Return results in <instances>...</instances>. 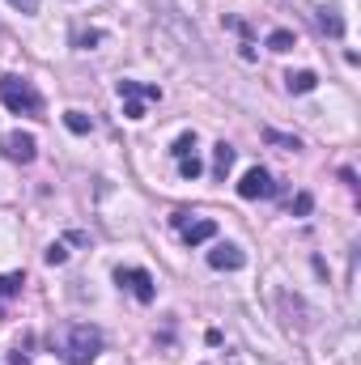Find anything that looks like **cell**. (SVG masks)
<instances>
[{"instance_id": "15", "label": "cell", "mask_w": 361, "mask_h": 365, "mask_svg": "<svg viewBox=\"0 0 361 365\" xmlns=\"http://www.w3.org/2000/svg\"><path fill=\"white\" fill-rule=\"evenodd\" d=\"M268 47H272V51H289V47H293V34H289V30H272Z\"/></svg>"}, {"instance_id": "7", "label": "cell", "mask_w": 361, "mask_h": 365, "mask_svg": "<svg viewBox=\"0 0 361 365\" xmlns=\"http://www.w3.org/2000/svg\"><path fill=\"white\" fill-rule=\"evenodd\" d=\"M0 153H4L9 162H21V166H30V162L39 158V145H34V136H26V132H9V136L0 140Z\"/></svg>"}, {"instance_id": "17", "label": "cell", "mask_w": 361, "mask_h": 365, "mask_svg": "<svg viewBox=\"0 0 361 365\" xmlns=\"http://www.w3.org/2000/svg\"><path fill=\"white\" fill-rule=\"evenodd\" d=\"M171 153H175V158H191V153H195V136H191V132H183L179 140H175V149H171Z\"/></svg>"}, {"instance_id": "19", "label": "cell", "mask_w": 361, "mask_h": 365, "mask_svg": "<svg viewBox=\"0 0 361 365\" xmlns=\"http://www.w3.org/2000/svg\"><path fill=\"white\" fill-rule=\"evenodd\" d=\"M310 208H315V200H310V195H306V191H302V195H298V200H293V217H306V212H310Z\"/></svg>"}, {"instance_id": "3", "label": "cell", "mask_w": 361, "mask_h": 365, "mask_svg": "<svg viewBox=\"0 0 361 365\" xmlns=\"http://www.w3.org/2000/svg\"><path fill=\"white\" fill-rule=\"evenodd\" d=\"M115 90H119V98H123V115L128 119H145V106L141 102H158L162 98V90L158 86H141V81H115Z\"/></svg>"}, {"instance_id": "18", "label": "cell", "mask_w": 361, "mask_h": 365, "mask_svg": "<svg viewBox=\"0 0 361 365\" xmlns=\"http://www.w3.org/2000/svg\"><path fill=\"white\" fill-rule=\"evenodd\" d=\"M64 259H68V247L64 242H51L47 247V264H64Z\"/></svg>"}, {"instance_id": "9", "label": "cell", "mask_w": 361, "mask_h": 365, "mask_svg": "<svg viewBox=\"0 0 361 365\" xmlns=\"http://www.w3.org/2000/svg\"><path fill=\"white\" fill-rule=\"evenodd\" d=\"M234 158H238V153H234V145H225V140H221V145H213V179L225 182L230 166H234Z\"/></svg>"}, {"instance_id": "21", "label": "cell", "mask_w": 361, "mask_h": 365, "mask_svg": "<svg viewBox=\"0 0 361 365\" xmlns=\"http://www.w3.org/2000/svg\"><path fill=\"white\" fill-rule=\"evenodd\" d=\"M90 43H102V30H90V34H77V47H90Z\"/></svg>"}, {"instance_id": "10", "label": "cell", "mask_w": 361, "mask_h": 365, "mask_svg": "<svg viewBox=\"0 0 361 365\" xmlns=\"http://www.w3.org/2000/svg\"><path fill=\"white\" fill-rule=\"evenodd\" d=\"M319 26H323L332 38H345V17H340V9L323 4V9H319Z\"/></svg>"}, {"instance_id": "6", "label": "cell", "mask_w": 361, "mask_h": 365, "mask_svg": "<svg viewBox=\"0 0 361 365\" xmlns=\"http://www.w3.org/2000/svg\"><path fill=\"white\" fill-rule=\"evenodd\" d=\"M115 280H119V289H132V297H136V302H145V306H149V302H153V293H158V289H153V276L145 272V268H119Z\"/></svg>"}, {"instance_id": "2", "label": "cell", "mask_w": 361, "mask_h": 365, "mask_svg": "<svg viewBox=\"0 0 361 365\" xmlns=\"http://www.w3.org/2000/svg\"><path fill=\"white\" fill-rule=\"evenodd\" d=\"M64 361L68 365H90L98 353H102V331L90 327V323H77V327H68V344H64Z\"/></svg>"}, {"instance_id": "8", "label": "cell", "mask_w": 361, "mask_h": 365, "mask_svg": "<svg viewBox=\"0 0 361 365\" xmlns=\"http://www.w3.org/2000/svg\"><path fill=\"white\" fill-rule=\"evenodd\" d=\"M247 264V255L234 247V242H217L213 251H208V268H217V272H238Z\"/></svg>"}, {"instance_id": "1", "label": "cell", "mask_w": 361, "mask_h": 365, "mask_svg": "<svg viewBox=\"0 0 361 365\" xmlns=\"http://www.w3.org/2000/svg\"><path fill=\"white\" fill-rule=\"evenodd\" d=\"M0 102H4L13 115L43 119V93L34 90V81H26V77H13V73H4V77H0Z\"/></svg>"}, {"instance_id": "22", "label": "cell", "mask_w": 361, "mask_h": 365, "mask_svg": "<svg viewBox=\"0 0 361 365\" xmlns=\"http://www.w3.org/2000/svg\"><path fill=\"white\" fill-rule=\"evenodd\" d=\"M9 365H30V357H26V353H21V349H17V353H13V357H9Z\"/></svg>"}, {"instance_id": "14", "label": "cell", "mask_w": 361, "mask_h": 365, "mask_svg": "<svg viewBox=\"0 0 361 365\" xmlns=\"http://www.w3.org/2000/svg\"><path fill=\"white\" fill-rule=\"evenodd\" d=\"M179 175L183 179H200V175H204V162H200L195 153H191V158H179Z\"/></svg>"}, {"instance_id": "12", "label": "cell", "mask_w": 361, "mask_h": 365, "mask_svg": "<svg viewBox=\"0 0 361 365\" xmlns=\"http://www.w3.org/2000/svg\"><path fill=\"white\" fill-rule=\"evenodd\" d=\"M285 86H289V93H310L315 86H319V77L302 68V73H289V77H285Z\"/></svg>"}, {"instance_id": "4", "label": "cell", "mask_w": 361, "mask_h": 365, "mask_svg": "<svg viewBox=\"0 0 361 365\" xmlns=\"http://www.w3.org/2000/svg\"><path fill=\"white\" fill-rule=\"evenodd\" d=\"M276 191H280V187L272 182V175L264 166H251V170L243 175V182H238V195H243V200H272Z\"/></svg>"}, {"instance_id": "11", "label": "cell", "mask_w": 361, "mask_h": 365, "mask_svg": "<svg viewBox=\"0 0 361 365\" xmlns=\"http://www.w3.org/2000/svg\"><path fill=\"white\" fill-rule=\"evenodd\" d=\"M21 284H26V276H21V272H4V276H0V314H4V302L21 293Z\"/></svg>"}, {"instance_id": "13", "label": "cell", "mask_w": 361, "mask_h": 365, "mask_svg": "<svg viewBox=\"0 0 361 365\" xmlns=\"http://www.w3.org/2000/svg\"><path fill=\"white\" fill-rule=\"evenodd\" d=\"M64 123H68V132H73V136H86V132L93 128L86 110H68V115H64Z\"/></svg>"}, {"instance_id": "16", "label": "cell", "mask_w": 361, "mask_h": 365, "mask_svg": "<svg viewBox=\"0 0 361 365\" xmlns=\"http://www.w3.org/2000/svg\"><path fill=\"white\" fill-rule=\"evenodd\" d=\"M264 140L268 145H280V149H302V140L298 136H285V132H264Z\"/></svg>"}, {"instance_id": "20", "label": "cell", "mask_w": 361, "mask_h": 365, "mask_svg": "<svg viewBox=\"0 0 361 365\" xmlns=\"http://www.w3.org/2000/svg\"><path fill=\"white\" fill-rule=\"evenodd\" d=\"M17 13H39V0H9Z\"/></svg>"}, {"instance_id": "5", "label": "cell", "mask_w": 361, "mask_h": 365, "mask_svg": "<svg viewBox=\"0 0 361 365\" xmlns=\"http://www.w3.org/2000/svg\"><path fill=\"white\" fill-rule=\"evenodd\" d=\"M171 225L183 230V242H187V247H200V242L217 238V221H191V212H175Z\"/></svg>"}]
</instances>
